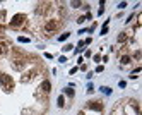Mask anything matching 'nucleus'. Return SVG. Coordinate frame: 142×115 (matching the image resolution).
Instances as JSON below:
<instances>
[{
    "instance_id": "nucleus-3",
    "label": "nucleus",
    "mask_w": 142,
    "mask_h": 115,
    "mask_svg": "<svg viewBox=\"0 0 142 115\" xmlns=\"http://www.w3.org/2000/svg\"><path fill=\"white\" fill-rule=\"evenodd\" d=\"M22 24H24V16H22V14L14 16L12 21H10V26H12V28H19V26H22Z\"/></svg>"
},
{
    "instance_id": "nucleus-15",
    "label": "nucleus",
    "mask_w": 142,
    "mask_h": 115,
    "mask_svg": "<svg viewBox=\"0 0 142 115\" xmlns=\"http://www.w3.org/2000/svg\"><path fill=\"white\" fill-rule=\"evenodd\" d=\"M72 48H74V46H72V45H67V46H65V48H63V50H65V52H69V50H72Z\"/></svg>"
},
{
    "instance_id": "nucleus-6",
    "label": "nucleus",
    "mask_w": 142,
    "mask_h": 115,
    "mask_svg": "<svg viewBox=\"0 0 142 115\" xmlns=\"http://www.w3.org/2000/svg\"><path fill=\"white\" fill-rule=\"evenodd\" d=\"M41 89L45 91V93H48V91H50V82H48V81H45L43 84H41Z\"/></svg>"
},
{
    "instance_id": "nucleus-13",
    "label": "nucleus",
    "mask_w": 142,
    "mask_h": 115,
    "mask_svg": "<svg viewBox=\"0 0 142 115\" xmlns=\"http://www.w3.org/2000/svg\"><path fill=\"white\" fill-rule=\"evenodd\" d=\"M101 89H103V91H105L106 95H110V93H111V89H110V88H101Z\"/></svg>"
},
{
    "instance_id": "nucleus-9",
    "label": "nucleus",
    "mask_w": 142,
    "mask_h": 115,
    "mask_svg": "<svg viewBox=\"0 0 142 115\" xmlns=\"http://www.w3.org/2000/svg\"><path fill=\"white\" fill-rule=\"evenodd\" d=\"M127 40V36H125V33H122L120 36H118V41H125Z\"/></svg>"
},
{
    "instance_id": "nucleus-8",
    "label": "nucleus",
    "mask_w": 142,
    "mask_h": 115,
    "mask_svg": "<svg viewBox=\"0 0 142 115\" xmlns=\"http://www.w3.org/2000/svg\"><path fill=\"white\" fill-rule=\"evenodd\" d=\"M65 95H69V96H74V89H70V88H67V89H65Z\"/></svg>"
},
{
    "instance_id": "nucleus-11",
    "label": "nucleus",
    "mask_w": 142,
    "mask_h": 115,
    "mask_svg": "<svg viewBox=\"0 0 142 115\" xmlns=\"http://www.w3.org/2000/svg\"><path fill=\"white\" fill-rule=\"evenodd\" d=\"M67 38H69V33H65V34H62V36H60V41H65V40H67Z\"/></svg>"
},
{
    "instance_id": "nucleus-2",
    "label": "nucleus",
    "mask_w": 142,
    "mask_h": 115,
    "mask_svg": "<svg viewBox=\"0 0 142 115\" xmlns=\"http://www.w3.org/2000/svg\"><path fill=\"white\" fill-rule=\"evenodd\" d=\"M0 82H2L4 89H7V91H10L14 88V79L10 77V76H7V74H2V76H0Z\"/></svg>"
},
{
    "instance_id": "nucleus-10",
    "label": "nucleus",
    "mask_w": 142,
    "mask_h": 115,
    "mask_svg": "<svg viewBox=\"0 0 142 115\" xmlns=\"http://www.w3.org/2000/svg\"><path fill=\"white\" fill-rule=\"evenodd\" d=\"M58 107H63V96H58Z\"/></svg>"
},
{
    "instance_id": "nucleus-4",
    "label": "nucleus",
    "mask_w": 142,
    "mask_h": 115,
    "mask_svg": "<svg viewBox=\"0 0 142 115\" xmlns=\"http://www.w3.org/2000/svg\"><path fill=\"white\" fill-rule=\"evenodd\" d=\"M7 50H9V45H7V43H0V55L7 53Z\"/></svg>"
},
{
    "instance_id": "nucleus-14",
    "label": "nucleus",
    "mask_w": 142,
    "mask_h": 115,
    "mask_svg": "<svg viewBox=\"0 0 142 115\" xmlns=\"http://www.w3.org/2000/svg\"><path fill=\"white\" fill-rule=\"evenodd\" d=\"M19 41H21V43H28L29 40H28V38H19Z\"/></svg>"
},
{
    "instance_id": "nucleus-5",
    "label": "nucleus",
    "mask_w": 142,
    "mask_h": 115,
    "mask_svg": "<svg viewBox=\"0 0 142 115\" xmlns=\"http://www.w3.org/2000/svg\"><path fill=\"white\" fill-rule=\"evenodd\" d=\"M89 107L93 108V110H101V108H103V105H99V103H98V101H93V103H91V105H89Z\"/></svg>"
},
{
    "instance_id": "nucleus-1",
    "label": "nucleus",
    "mask_w": 142,
    "mask_h": 115,
    "mask_svg": "<svg viewBox=\"0 0 142 115\" xmlns=\"http://www.w3.org/2000/svg\"><path fill=\"white\" fill-rule=\"evenodd\" d=\"M58 28H60V21H57V19H50V21H46V24H45V33H46V34L55 33Z\"/></svg>"
},
{
    "instance_id": "nucleus-12",
    "label": "nucleus",
    "mask_w": 142,
    "mask_h": 115,
    "mask_svg": "<svg viewBox=\"0 0 142 115\" xmlns=\"http://www.w3.org/2000/svg\"><path fill=\"white\" fill-rule=\"evenodd\" d=\"M70 5H72V7H74V9H77V7H79V5H81V2H72V4H70Z\"/></svg>"
},
{
    "instance_id": "nucleus-7",
    "label": "nucleus",
    "mask_w": 142,
    "mask_h": 115,
    "mask_svg": "<svg viewBox=\"0 0 142 115\" xmlns=\"http://www.w3.org/2000/svg\"><path fill=\"white\" fill-rule=\"evenodd\" d=\"M122 64H123V65L130 64V57H127V55H125V57H122Z\"/></svg>"
}]
</instances>
